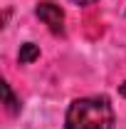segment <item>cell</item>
Segmentation results:
<instances>
[{
  "label": "cell",
  "instance_id": "6da1fadb",
  "mask_svg": "<svg viewBox=\"0 0 126 129\" xmlns=\"http://www.w3.org/2000/svg\"><path fill=\"white\" fill-rule=\"evenodd\" d=\"M64 129H114V109L106 97L74 99L64 117Z\"/></svg>",
  "mask_w": 126,
  "mask_h": 129
},
{
  "label": "cell",
  "instance_id": "7a4b0ae2",
  "mask_svg": "<svg viewBox=\"0 0 126 129\" xmlns=\"http://www.w3.org/2000/svg\"><path fill=\"white\" fill-rule=\"evenodd\" d=\"M35 15L40 17L52 32H62L64 30V10L54 3H40L35 8Z\"/></svg>",
  "mask_w": 126,
  "mask_h": 129
},
{
  "label": "cell",
  "instance_id": "3957f363",
  "mask_svg": "<svg viewBox=\"0 0 126 129\" xmlns=\"http://www.w3.org/2000/svg\"><path fill=\"white\" fill-rule=\"evenodd\" d=\"M40 57V47L35 45V42H25L22 47H20V55H17V60L22 64H30V62H35Z\"/></svg>",
  "mask_w": 126,
  "mask_h": 129
},
{
  "label": "cell",
  "instance_id": "277c9868",
  "mask_svg": "<svg viewBox=\"0 0 126 129\" xmlns=\"http://www.w3.org/2000/svg\"><path fill=\"white\" fill-rule=\"evenodd\" d=\"M3 97H5V107H8V112H10V114H17V112H20V99L13 94V87H10L8 82L3 84Z\"/></svg>",
  "mask_w": 126,
  "mask_h": 129
},
{
  "label": "cell",
  "instance_id": "5b68a950",
  "mask_svg": "<svg viewBox=\"0 0 126 129\" xmlns=\"http://www.w3.org/2000/svg\"><path fill=\"white\" fill-rule=\"evenodd\" d=\"M119 94H121V97H126V82L121 84V87H119Z\"/></svg>",
  "mask_w": 126,
  "mask_h": 129
},
{
  "label": "cell",
  "instance_id": "8992f818",
  "mask_svg": "<svg viewBox=\"0 0 126 129\" xmlns=\"http://www.w3.org/2000/svg\"><path fill=\"white\" fill-rule=\"evenodd\" d=\"M77 5H89V3H94V0H74Z\"/></svg>",
  "mask_w": 126,
  "mask_h": 129
}]
</instances>
